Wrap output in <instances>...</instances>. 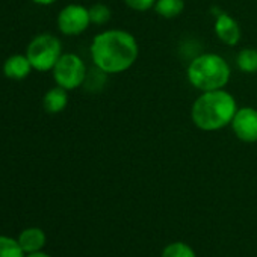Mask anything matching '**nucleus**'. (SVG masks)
Returning <instances> with one entry per match:
<instances>
[{
	"label": "nucleus",
	"mask_w": 257,
	"mask_h": 257,
	"mask_svg": "<svg viewBox=\"0 0 257 257\" xmlns=\"http://www.w3.org/2000/svg\"><path fill=\"white\" fill-rule=\"evenodd\" d=\"M137 38L127 31L110 29L100 32L91 43V58L98 70L106 74L127 71L138 59Z\"/></svg>",
	"instance_id": "f257e3e1"
},
{
	"label": "nucleus",
	"mask_w": 257,
	"mask_h": 257,
	"mask_svg": "<svg viewBox=\"0 0 257 257\" xmlns=\"http://www.w3.org/2000/svg\"><path fill=\"white\" fill-rule=\"evenodd\" d=\"M237 110L234 97L222 89L203 92L192 104L191 119L204 132H215L231 124V119Z\"/></svg>",
	"instance_id": "f03ea898"
},
{
	"label": "nucleus",
	"mask_w": 257,
	"mask_h": 257,
	"mask_svg": "<svg viewBox=\"0 0 257 257\" xmlns=\"http://www.w3.org/2000/svg\"><path fill=\"white\" fill-rule=\"evenodd\" d=\"M186 76L189 83L201 92L222 89L230 80V67L222 56L203 53L189 62Z\"/></svg>",
	"instance_id": "7ed1b4c3"
},
{
	"label": "nucleus",
	"mask_w": 257,
	"mask_h": 257,
	"mask_svg": "<svg viewBox=\"0 0 257 257\" xmlns=\"http://www.w3.org/2000/svg\"><path fill=\"white\" fill-rule=\"evenodd\" d=\"M26 56L34 70L50 71L62 56V44L56 37L50 34H41L29 43Z\"/></svg>",
	"instance_id": "20e7f679"
},
{
	"label": "nucleus",
	"mask_w": 257,
	"mask_h": 257,
	"mask_svg": "<svg viewBox=\"0 0 257 257\" xmlns=\"http://www.w3.org/2000/svg\"><path fill=\"white\" fill-rule=\"evenodd\" d=\"M52 71L56 85L65 88L67 91L82 86L88 74L83 61L74 53H64Z\"/></svg>",
	"instance_id": "39448f33"
},
{
	"label": "nucleus",
	"mask_w": 257,
	"mask_h": 257,
	"mask_svg": "<svg viewBox=\"0 0 257 257\" xmlns=\"http://www.w3.org/2000/svg\"><path fill=\"white\" fill-rule=\"evenodd\" d=\"M56 22H58V29L61 31V34L67 37L80 35L91 25L89 11L85 7L77 5V4H71L62 8Z\"/></svg>",
	"instance_id": "423d86ee"
},
{
	"label": "nucleus",
	"mask_w": 257,
	"mask_h": 257,
	"mask_svg": "<svg viewBox=\"0 0 257 257\" xmlns=\"http://www.w3.org/2000/svg\"><path fill=\"white\" fill-rule=\"evenodd\" d=\"M231 128L242 143H257V109L249 106L237 109L231 119Z\"/></svg>",
	"instance_id": "0eeeda50"
},
{
	"label": "nucleus",
	"mask_w": 257,
	"mask_h": 257,
	"mask_svg": "<svg viewBox=\"0 0 257 257\" xmlns=\"http://www.w3.org/2000/svg\"><path fill=\"white\" fill-rule=\"evenodd\" d=\"M215 34L227 46H236L240 41V28L237 22L227 13H219L215 17Z\"/></svg>",
	"instance_id": "6e6552de"
},
{
	"label": "nucleus",
	"mask_w": 257,
	"mask_h": 257,
	"mask_svg": "<svg viewBox=\"0 0 257 257\" xmlns=\"http://www.w3.org/2000/svg\"><path fill=\"white\" fill-rule=\"evenodd\" d=\"M32 70L34 68L26 55H13L4 62V74L13 80L26 79Z\"/></svg>",
	"instance_id": "1a4fd4ad"
},
{
	"label": "nucleus",
	"mask_w": 257,
	"mask_h": 257,
	"mask_svg": "<svg viewBox=\"0 0 257 257\" xmlns=\"http://www.w3.org/2000/svg\"><path fill=\"white\" fill-rule=\"evenodd\" d=\"M17 240L26 254L37 252L41 251L46 245V233L40 227H29L20 233Z\"/></svg>",
	"instance_id": "9d476101"
},
{
	"label": "nucleus",
	"mask_w": 257,
	"mask_h": 257,
	"mask_svg": "<svg viewBox=\"0 0 257 257\" xmlns=\"http://www.w3.org/2000/svg\"><path fill=\"white\" fill-rule=\"evenodd\" d=\"M67 104H68L67 89L59 85L49 89L43 98V106L47 113H59L67 107Z\"/></svg>",
	"instance_id": "9b49d317"
},
{
	"label": "nucleus",
	"mask_w": 257,
	"mask_h": 257,
	"mask_svg": "<svg viewBox=\"0 0 257 257\" xmlns=\"http://www.w3.org/2000/svg\"><path fill=\"white\" fill-rule=\"evenodd\" d=\"M185 8L183 0H156L155 11L164 19H176L182 14Z\"/></svg>",
	"instance_id": "f8f14e48"
},
{
	"label": "nucleus",
	"mask_w": 257,
	"mask_h": 257,
	"mask_svg": "<svg viewBox=\"0 0 257 257\" xmlns=\"http://www.w3.org/2000/svg\"><path fill=\"white\" fill-rule=\"evenodd\" d=\"M237 68L243 73H255L257 71V50L255 49H243L237 53L236 58Z\"/></svg>",
	"instance_id": "ddd939ff"
},
{
	"label": "nucleus",
	"mask_w": 257,
	"mask_h": 257,
	"mask_svg": "<svg viewBox=\"0 0 257 257\" xmlns=\"http://www.w3.org/2000/svg\"><path fill=\"white\" fill-rule=\"evenodd\" d=\"M19 240L10 236H0V257H26Z\"/></svg>",
	"instance_id": "4468645a"
},
{
	"label": "nucleus",
	"mask_w": 257,
	"mask_h": 257,
	"mask_svg": "<svg viewBox=\"0 0 257 257\" xmlns=\"http://www.w3.org/2000/svg\"><path fill=\"white\" fill-rule=\"evenodd\" d=\"M161 257H197V255L188 243L173 242L164 248Z\"/></svg>",
	"instance_id": "2eb2a0df"
},
{
	"label": "nucleus",
	"mask_w": 257,
	"mask_h": 257,
	"mask_svg": "<svg viewBox=\"0 0 257 257\" xmlns=\"http://www.w3.org/2000/svg\"><path fill=\"white\" fill-rule=\"evenodd\" d=\"M89 11V20L94 25H106L110 20V10L104 5V4H94L91 8H88Z\"/></svg>",
	"instance_id": "dca6fc26"
},
{
	"label": "nucleus",
	"mask_w": 257,
	"mask_h": 257,
	"mask_svg": "<svg viewBox=\"0 0 257 257\" xmlns=\"http://www.w3.org/2000/svg\"><path fill=\"white\" fill-rule=\"evenodd\" d=\"M125 5L134 10V11H140V13H144L147 10H152L155 8V4L156 0H124Z\"/></svg>",
	"instance_id": "f3484780"
},
{
	"label": "nucleus",
	"mask_w": 257,
	"mask_h": 257,
	"mask_svg": "<svg viewBox=\"0 0 257 257\" xmlns=\"http://www.w3.org/2000/svg\"><path fill=\"white\" fill-rule=\"evenodd\" d=\"M34 4H37V5H43V7H47V5H52V4H55L56 0H32Z\"/></svg>",
	"instance_id": "a211bd4d"
},
{
	"label": "nucleus",
	"mask_w": 257,
	"mask_h": 257,
	"mask_svg": "<svg viewBox=\"0 0 257 257\" xmlns=\"http://www.w3.org/2000/svg\"><path fill=\"white\" fill-rule=\"evenodd\" d=\"M26 257H52V255H49V254H46V252H43V251H37V252L26 254Z\"/></svg>",
	"instance_id": "6ab92c4d"
}]
</instances>
